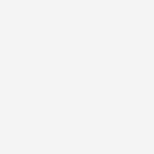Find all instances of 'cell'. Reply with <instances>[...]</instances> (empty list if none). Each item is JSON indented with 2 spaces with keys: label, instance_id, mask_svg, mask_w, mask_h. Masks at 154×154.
I'll list each match as a JSON object with an SVG mask.
<instances>
[]
</instances>
